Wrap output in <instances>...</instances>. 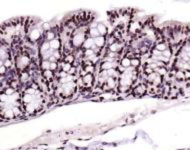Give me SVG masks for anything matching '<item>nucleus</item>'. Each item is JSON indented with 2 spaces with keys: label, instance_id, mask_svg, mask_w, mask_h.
Instances as JSON below:
<instances>
[{
  "label": "nucleus",
  "instance_id": "nucleus-1",
  "mask_svg": "<svg viewBox=\"0 0 190 150\" xmlns=\"http://www.w3.org/2000/svg\"><path fill=\"white\" fill-rule=\"evenodd\" d=\"M86 38H87V32H85V31H78V32H75L74 35L72 36L70 43H71L72 47L80 48L83 46Z\"/></svg>",
  "mask_w": 190,
  "mask_h": 150
},
{
  "label": "nucleus",
  "instance_id": "nucleus-2",
  "mask_svg": "<svg viewBox=\"0 0 190 150\" xmlns=\"http://www.w3.org/2000/svg\"><path fill=\"white\" fill-rule=\"evenodd\" d=\"M42 30V29H41ZM40 29H33V30H31V32H30V34H29V40L31 41V42H36V41H38L40 39V37L42 36V34H41V31Z\"/></svg>",
  "mask_w": 190,
  "mask_h": 150
},
{
  "label": "nucleus",
  "instance_id": "nucleus-3",
  "mask_svg": "<svg viewBox=\"0 0 190 150\" xmlns=\"http://www.w3.org/2000/svg\"><path fill=\"white\" fill-rule=\"evenodd\" d=\"M118 84V80L116 78H114V77H108L106 80V83L104 86V89H108V90H112V89H114L116 86H117Z\"/></svg>",
  "mask_w": 190,
  "mask_h": 150
},
{
  "label": "nucleus",
  "instance_id": "nucleus-4",
  "mask_svg": "<svg viewBox=\"0 0 190 150\" xmlns=\"http://www.w3.org/2000/svg\"><path fill=\"white\" fill-rule=\"evenodd\" d=\"M81 80L83 82V84L87 87H91V85L93 84V80H94V76L93 74H86L84 76L81 77Z\"/></svg>",
  "mask_w": 190,
  "mask_h": 150
},
{
  "label": "nucleus",
  "instance_id": "nucleus-5",
  "mask_svg": "<svg viewBox=\"0 0 190 150\" xmlns=\"http://www.w3.org/2000/svg\"><path fill=\"white\" fill-rule=\"evenodd\" d=\"M94 44L96 45L98 48L102 49V48L105 47V45L107 44V40H106L105 37H103V36H99V37H97L94 39Z\"/></svg>",
  "mask_w": 190,
  "mask_h": 150
},
{
  "label": "nucleus",
  "instance_id": "nucleus-6",
  "mask_svg": "<svg viewBox=\"0 0 190 150\" xmlns=\"http://www.w3.org/2000/svg\"><path fill=\"white\" fill-rule=\"evenodd\" d=\"M147 92V87H146L145 84H139V85H137L134 88V90H133V93L135 94V95H143V94H145Z\"/></svg>",
  "mask_w": 190,
  "mask_h": 150
},
{
  "label": "nucleus",
  "instance_id": "nucleus-7",
  "mask_svg": "<svg viewBox=\"0 0 190 150\" xmlns=\"http://www.w3.org/2000/svg\"><path fill=\"white\" fill-rule=\"evenodd\" d=\"M49 44L50 48L52 50H60V48H61V40L56 37L55 39L49 41Z\"/></svg>",
  "mask_w": 190,
  "mask_h": 150
},
{
  "label": "nucleus",
  "instance_id": "nucleus-8",
  "mask_svg": "<svg viewBox=\"0 0 190 150\" xmlns=\"http://www.w3.org/2000/svg\"><path fill=\"white\" fill-rule=\"evenodd\" d=\"M96 27H97V29H98V31H99V33H100L101 36L105 37V36L108 34V29H107L106 25L104 23H98Z\"/></svg>",
  "mask_w": 190,
  "mask_h": 150
},
{
  "label": "nucleus",
  "instance_id": "nucleus-9",
  "mask_svg": "<svg viewBox=\"0 0 190 150\" xmlns=\"http://www.w3.org/2000/svg\"><path fill=\"white\" fill-rule=\"evenodd\" d=\"M87 34L89 35V37L93 38V39L99 37V36H101L100 33H99V31H98V29H97V27H90L89 30L87 31Z\"/></svg>",
  "mask_w": 190,
  "mask_h": 150
},
{
  "label": "nucleus",
  "instance_id": "nucleus-10",
  "mask_svg": "<svg viewBox=\"0 0 190 150\" xmlns=\"http://www.w3.org/2000/svg\"><path fill=\"white\" fill-rule=\"evenodd\" d=\"M174 78L176 79L177 81H184L186 79V74H185L184 71H181V70H176L174 73Z\"/></svg>",
  "mask_w": 190,
  "mask_h": 150
},
{
  "label": "nucleus",
  "instance_id": "nucleus-11",
  "mask_svg": "<svg viewBox=\"0 0 190 150\" xmlns=\"http://www.w3.org/2000/svg\"><path fill=\"white\" fill-rule=\"evenodd\" d=\"M121 48H122V46H121V44L117 41V42H115L114 44L108 46V51L112 52V53H118L121 50Z\"/></svg>",
  "mask_w": 190,
  "mask_h": 150
},
{
  "label": "nucleus",
  "instance_id": "nucleus-12",
  "mask_svg": "<svg viewBox=\"0 0 190 150\" xmlns=\"http://www.w3.org/2000/svg\"><path fill=\"white\" fill-rule=\"evenodd\" d=\"M94 45V39L91 37H87L86 40H85L83 46H82V49L83 50H87V49H91V47Z\"/></svg>",
  "mask_w": 190,
  "mask_h": 150
},
{
  "label": "nucleus",
  "instance_id": "nucleus-13",
  "mask_svg": "<svg viewBox=\"0 0 190 150\" xmlns=\"http://www.w3.org/2000/svg\"><path fill=\"white\" fill-rule=\"evenodd\" d=\"M120 65L123 66L125 69L129 68L131 66V58H129L128 56H124L122 59L120 60Z\"/></svg>",
  "mask_w": 190,
  "mask_h": 150
},
{
  "label": "nucleus",
  "instance_id": "nucleus-14",
  "mask_svg": "<svg viewBox=\"0 0 190 150\" xmlns=\"http://www.w3.org/2000/svg\"><path fill=\"white\" fill-rule=\"evenodd\" d=\"M50 65H51V62L49 60H42L40 63V69L42 70V71L50 70Z\"/></svg>",
  "mask_w": 190,
  "mask_h": 150
},
{
  "label": "nucleus",
  "instance_id": "nucleus-15",
  "mask_svg": "<svg viewBox=\"0 0 190 150\" xmlns=\"http://www.w3.org/2000/svg\"><path fill=\"white\" fill-rule=\"evenodd\" d=\"M167 48H168V45L166 42H158L156 46H155V49H157L160 52H164Z\"/></svg>",
  "mask_w": 190,
  "mask_h": 150
},
{
  "label": "nucleus",
  "instance_id": "nucleus-16",
  "mask_svg": "<svg viewBox=\"0 0 190 150\" xmlns=\"http://www.w3.org/2000/svg\"><path fill=\"white\" fill-rule=\"evenodd\" d=\"M29 78H30V75L27 71H23L21 72L20 74V81L22 82V83H26V82L29 81Z\"/></svg>",
  "mask_w": 190,
  "mask_h": 150
},
{
  "label": "nucleus",
  "instance_id": "nucleus-17",
  "mask_svg": "<svg viewBox=\"0 0 190 150\" xmlns=\"http://www.w3.org/2000/svg\"><path fill=\"white\" fill-rule=\"evenodd\" d=\"M64 62L66 63H69V64H73V62H75V56L72 54H66L64 57Z\"/></svg>",
  "mask_w": 190,
  "mask_h": 150
},
{
  "label": "nucleus",
  "instance_id": "nucleus-18",
  "mask_svg": "<svg viewBox=\"0 0 190 150\" xmlns=\"http://www.w3.org/2000/svg\"><path fill=\"white\" fill-rule=\"evenodd\" d=\"M45 37H46V39H47L48 41H51V40L55 39V38H56L55 37V31L51 29V30L48 31V32H45Z\"/></svg>",
  "mask_w": 190,
  "mask_h": 150
},
{
  "label": "nucleus",
  "instance_id": "nucleus-19",
  "mask_svg": "<svg viewBox=\"0 0 190 150\" xmlns=\"http://www.w3.org/2000/svg\"><path fill=\"white\" fill-rule=\"evenodd\" d=\"M72 64H69V63H66V62H64V63H62L61 65V70L64 72H66V73H69V71L71 70L72 68Z\"/></svg>",
  "mask_w": 190,
  "mask_h": 150
},
{
  "label": "nucleus",
  "instance_id": "nucleus-20",
  "mask_svg": "<svg viewBox=\"0 0 190 150\" xmlns=\"http://www.w3.org/2000/svg\"><path fill=\"white\" fill-rule=\"evenodd\" d=\"M154 72H157L158 74L160 75V76H164V75H166L167 73V69H166V66H162V67H158V68L155 70Z\"/></svg>",
  "mask_w": 190,
  "mask_h": 150
},
{
  "label": "nucleus",
  "instance_id": "nucleus-21",
  "mask_svg": "<svg viewBox=\"0 0 190 150\" xmlns=\"http://www.w3.org/2000/svg\"><path fill=\"white\" fill-rule=\"evenodd\" d=\"M131 66L134 67V68H137V67L140 66V59L138 57H134L131 59Z\"/></svg>",
  "mask_w": 190,
  "mask_h": 150
},
{
  "label": "nucleus",
  "instance_id": "nucleus-22",
  "mask_svg": "<svg viewBox=\"0 0 190 150\" xmlns=\"http://www.w3.org/2000/svg\"><path fill=\"white\" fill-rule=\"evenodd\" d=\"M93 55H95V52L92 49L83 50V56H84L85 59H86V58H89V57L93 56Z\"/></svg>",
  "mask_w": 190,
  "mask_h": 150
},
{
  "label": "nucleus",
  "instance_id": "nucleus-23",
  "mask_svg": "<svg viewBox=\"0 0 190 150\" xmlns=\"http://www.w3.org/2000/svg\"><path fill=\"white\" fill-rule=\"evenodd\" d=\"M162 55L164 57L168 58V59H170V58H171V56H172V49H171V48L168 47L164 52H162Z\"/></svg>",
  "mask_w": 190,
  "mask_h": 150
},
{
  "label": "nucleus",
  "instance_id": "nucleus-24",
  "mask_svg": "<svg viewBox=\"0 0 190 150\" xmlns=\"http://www.w3.org/2000/svg\"><path fill=\"white\" fill-rule=\"evenodd\" d=\"M3 92L5 93V94H7V95H8V96H11L12 94H14V93L16 92V91H15V89H14L13 87L9 86V87H7V88L3 91Z\"/></svg>",
  "mask_w": 190,
  "mask_h": 150
},
{
  "label": "nucleus",
  "instance_id": "nucleus-25",
  "mask_svg": "<svg viewBox=\"0 0 190 150\" xmlns=\"http://www.w3.org/2000/svg\"><path fill=\"white\" fill-rule=\"evenodd\" d=\"M1 64H3L7 69H10L11 67L13 66V63H12V61H11L10 58H9V59H7V60H5L4 62H1Z\"/></svg>",
  "mask_w": 190,
  "mask_h": 150
},
{
  "label": "nucleus",
  "instance_id": "nucleus-26",
  "mask_svg": "<svg viewBox=\"0 0 190 150\" xmlns=\"http://www.w3.org/2000/svg\"><path fill=\"white\" fill-rule=\"evenodd\" d=\"M58 68H59V65H58L57 62H52L50 65V70L51 71H53V72H56L58 70Z\"/></svg>",
  "mask_w": 190,
  "mask_h": 150
},
{
  "label": "nucleus",
  "instance_id": "nucleus-27",
  "mask_svg": "<svg viewBox=\"0 0 190 150\" xmlns=\"http://www.w3.org/2000/svg\"><path fill=\"white\" fill-rule=\"evenodd\" d=\"M42 30H43V31H45V32H48V31H50V30H51V26H50V24L48 23V22L43 23V25H42Z\"/></svg>",
  "mask_w": 190,
  "mask_h": 150
},
{
  "label": "nucleus",
  "instance_id": "nucleus-28",
  "mask_svg": "<svg viewBox=\"0 0 190 150\" xmlns=\"http://www.w3.org/2000/svg\"><path fill=\"white\" fill-rule=\"evenodd\" d=\"M53 55H54V57L57 60H60L62 58V55H61V52H60V50H54V51H53Z\"/></svg>",
  "mask_w": 190,
  "mask_h": 150
},
{
  "label": "nucleus",
  "instance_id": "nucleus-29",
  "mask_svg": "<svg viewBox=\"0 0 190 150\" xmlns=\"http://www.w3.org/2000/svg\"><path fill=\"white\" fill-rule=\"evenodd\" d=\"M154 72V70L153 69H151L148 65H146L145 66V68H144V73L146 74V75H149V74H151V73H153Z\"/></svg>",
  "mask_w": 190,
  "mask_h": 150
},
{
  "label": "nucleus",
  "instance_id": "nucleus-30",
  "mask_svg": "<svg viewBox=\"0 0 190 150\" xmlns=\"http://www.w3.org/2000/svg\"><path fill=\"white\" fill-rule=\"evenodd\" d=\"M7 73V68L3 64H1V76H4Z\"/></svg>",
  "mask_w": 190,
  "mask_h": 150
},
{
  "label": "nucleus",
  "instance_id": "nucleus-31",
  "mask_svg": "<svg viewBox=\"0 0 190 150\" xmlns=\"http://www.w3.org/2000/svg\"><path fill=\"white\" fill-rule=\"evenodd\" d=\"M48 60H49V61L51 62V63H52V62H57V61H58V60L54 57V55H51V56L49 57V59H48Z\"/></svg>",
  "mask_w": 190,
  "mask_h": 150
},
{
  "label": "nucleus",
  "instance_id": "nucleus-32",
  "mask_svg": "<svg viewBox=\"0 0 190 150\" xmlns=\"http://www.w3.org/2000/svg\"><path fill=\"white\" fill-rule=\"evenodd\" d=\"M187 55H188V57L190 58V52H188V53H187Z\"/></svg>",
  "mask_w": 190,
  "mask_h": 150
},
{
  "label": "nucleus",
  "instance_id": "nucleus-33",
  "mask_svg": "<svg viewBox=\"0 0 190 150\" xmlns=\"http://www.w3.org/2000/svg\"><path fill=\"white\" fill-rule=\"evenodd\" d=\"M187 44H188V45H189V46H190V40L188 41V43H187Z\"/></svg>",
  "mask_w": 190,
  "mask_h": 150
}]
</instances>
